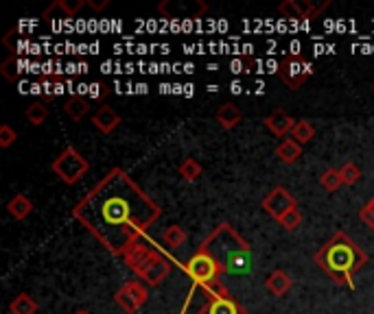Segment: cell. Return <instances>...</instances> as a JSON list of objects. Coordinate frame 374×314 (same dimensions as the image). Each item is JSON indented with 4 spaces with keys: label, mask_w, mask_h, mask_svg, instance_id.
I'll return each mask as SVG.
<instances>
[{
    "label": "cell",
    "mask_w": 374,
    "mask_h": 314,
    "mask_svg": "<svg viewBox=\"0 0 374 314\" xmlns=\"http://www.w3.org/2000/svg\"><path fill=\"white\" fill-rule=\"evenodd\" d=\"M73 216L109 253L125 258L143 242L162 210L123 168H112L73 208Z\"/></svg>",
    "instance_id": "obj_1"
},
{
    "label": "cell",
    "mask_w": 374,
    "mask_h": 314,
    "mask_svg": "<svg viewBox=\"0 0 374 314\" xmlns=\"http://www.w3.org/2000/svg\"><path fill=\"white\" fill-rule=\"evenodd\" d=\"M313 260L337 286H348L350 290H355L353 277L366 266L368 253L346 232H337L315 253Z\"/></svg>",
    "instance_id": "obj_2"
},
{
    "label": "cell",
    "mask_w": 374,
    "mask_h": 314,
    "mask_svg": "<svg viewBox=\"0 0 374 314\" xmlns=\"http://www.w3.org/2000/svg\"><path fill=\"white\" fill-rule=\"evenodd\" d=\"M197 249L210 253L219 262L224 273L246 275L252 271V246L228 222H222L219 227H215Z\"/></svg>",
    "instance_id": "obj_3"
},
{
    "label": "cell",
    "mask_w": 374,
    "mask_h": 314,
    "mask_svg": "<svg viewBox=\"0 0 374 314\" xmlns=\"http://www.w3.org/2000/svg\"><path fill=\"white\" fill-rule=\"evenodd\" d=\"M125 264L134 271L147 286H158L162 284L169 273H171V262L160 256L156 249H151L145 242L136 244L134 249H131L125 256Z\"/></svg>",
    "instance_id": "obj_4"
},
{
    "label": "cell",
    "mask_w": 374,
    "mask_h": 314,
    "mask_svg": "<svg viewBox=\"0 0 374 314\" xmlns=\"http://www.w3.org/2000/svg\"><path fill=\"white\" fill-rule=\"evenodd\" d=\"M51 170L61 179L64 184L75 186L88 175V170H90V162H88L75 146H66L53 160Z\"/></svg>",
    "instance_id": "obj_5"
},
{
    "label": "cell",
    "mask_w": 374,
    "mask_h": 314,
    "mask_svg": "<svg viewBox=\"0 0 374 314\" xmlns=\"http://www.w3.org/2000/svg\"><path fill=\"white\" fill-rule=\"evenodd\" d=\"M184 271L193 280V288H197V286L202 288L206 284H212V282L219 280V275L224 273L222 266H219V262L210 253H206L202 249H197L188 258V262H184Z\"/></svg>",
    "instance_id": "obj_6"
},
{
    "label": "cell",
    "mask_w": 374,
    "mask_h": 314,
    "mask_svg": "<svg viewBox=\"0 0 374 314\" xmlns=\"http://www.w3.org/2000/svg\"><path fill=\"white\" fill-rule=\"evenodd\" d=\"M313 75V63L304 55H287L280 61L278 77L289 89H300Z\"/></svg>",
    "instance_id": "obj_7"
},
{
    "label": "cell",
    "mask_w": 374,
    "mask_h": 314,
    "mask_svg": "<svg viewBox=\"0 0 374 314\" xmlns=\"http://www.w3.org/2000/svg\"><path fill=\"white\" fill-rule=\"evenodd\" d=\"M147 299H149V290L138 280H131V282L123 284V288L114 295L116 306L127 314H136L147 303Z\"/></svg>",
    "instance_id": "obj_8"
},
{
    "label": "cell",
    "mask_w": 374,
    "mask_h": 314,
    "mask_svg": "<svg viewBox=\"0 0 374 314\" xmlns=\"http://www.w3.org/2000/svg\"><path fill=\"white\" fill-rule=\"evenodd\" d=\"M158 11L169 18H202L208 11V5L202 3V0H164V3L158 5Z\"/></svg>",
    "instance_id": "obj_9"
},
{
    "label": "cell",
    "mask_w": 374,
    "mask_h": 314,
    "mask_svg": "<svg viewBox=\"0 0 374 314\" xmlns=\"http://www.w3.org/2000/svg\"><path fill=\"white\" fill-rule=\"evenodd\" d=\"M260 208L265 210L272 218H280V216H284L289 210H294V208H298V201L294 199V194L287 190V188H282V186H278V188H274L265 199H263V203H260Z\"/></svg>",
    "instance_id": "obj_10"
},
{
    "label": "cell",
    "mask_w": 374,
    "mask_h": 314,
    "mask_svg": "<svg viewBox=\"0 0 374 314\" xmlns=\"http://www.w3.org/2000/svg\"><path fill=\"white\" fill-rule=\"evenodd\" d=\"M328 5V0H324L322 5L309 3V0H284V3L278 7V13L284 20H311L315 15H320Z\"/></svg>",
    "instance_id": "obj_11"
},
{
    "label": "cell",
    "mask_w": 374,
    "mask_h": 314,
    "mask_svg": "<svg viewBox=\"0 0 374 314\" xmlns=\"http://www.w3.org/2000/svg\"><path fill=\"white\" fill-rule=\"evenodd\" d=\"M200 314H248L232 295L206 297V303L200 308Z\"/></svg>",
    "instance_id": "obj_12"
},
{
    "label": "cell",
    "mask_w": 374,
    "mask_h": 314,
    "mask_svg": "<svg viewBox=\"0 0 374 314\" xmlns=\"http://www.w3.org/2000/svg\"><path fill=\"white\" fill-rule=\"evenodd\" d=\"M88 3L85 0H57L53 3L47 11L42 13V18L47 22H53V20H68V18H75L77 11L81 7H85Z\"/></svg>",
    "instance_id": "obj_13"
},
{
    "label": "cell",
    "mask_w": 374,
    "mask_h": 314,
    "mask_svg": "<svg viewBox=\"0 0 374 314\" xmlns=\"http://www.w3.org/2000/svg\"><path fill=\"white\" fill-rule=\"evenodd\" d=\"M265 127L274 133L276 138H284V136H291V131L296 127V120L287 114V111H274V114H270L265 118Z\"/></svg>",
    "instance_id": "obj_14"
},
{
    "label": "cell",
    "mask_w": 374,
    "mask_h": 314,
    "mask_svg": "<svg viewBox=\"0 0 374 314\" xmlns=\"http://www.w3.org/2000/svg\"><path fill=\"white\" fill-rule=\"evenodd\" d=\"M92 125H95L101 133L109 136V133H114L116 127L121 125V116L116 114V111H114L112 107L103 105L101 109H97L95 114H92Z\"/></svg>",
    "instance_id": "obj_15"
},
{
    "label": "cell",
    "mask_w": 374,
    "mask_h": 314,
    "mask_svg": "<svg viewBox=\"0 0 374 314\" xmlns=\"http://www.w3.org/2000/svg\"><path fill=\"white\" fill-rule=\"evenodd\" d=\"M291 286H294V280L289 277V273L280 271V268L274 273H270L267 280H265V288L274 297H284L291 290Z\"/></svg>",
    "instance_id": "obj_16"
},
{
    "label": "cell",
    "mask_w": 374,
    "mask_h": 314,
    "mask_svg": "<svg viewBox=\"0 0 374 314\" xmlns=\"http://www.w3.org/2000/svg\"><path fill=\"white\" fill-rule=\"evenodd\" d=\"M215 118H217V123H219V125H222V129L232 131V129L241 123V118H243V114H241V109H239L234 103H224L222 107L217 109Z\"/></svg>",
    "instance_id": "obj_17"
},
{
    "label": "cell",
    "mask_w": 374,
    "mask_h": 314,
    "mask_svg": "<svg viewBox=\"0 0 374 314\" xmlns=\"http://www.w3.org/2000/svg\"><path fill=\"white\" fill-rule=\"evenodd\" d=\"M7 212L16 218V220H25L31 216L33 212V203H31V199L27 194H16L9 199V203H7Z\"/></svg>",
    "instance_id": "obj_18"
},
{
    "label": "cell",
    "mask_w": 374,
    "mask_h": 314,
    "mask_svg": "<svg viewBox=\"0 0 374 314\" xmlns=\"http://www.w3.org/2000/svg\"><path fill=\"white\" fill-rule=\"evenodd\" d=\"M64 111L71 116V120L79 123L88 116V111H90V101H88L85 96H81V94H75L64 103Z\"/></svg>",
    "instance_id": "obj_19"
},
{
    "label": "cell",
    "mask_w": 374,
    "mask_h": 314,
    "mask_svg": "<svg viewBox=\"0 0 374 314\" xmlns=\"http://www.w3.org/2000/svg\"><path fill=\"white\" fill-rule=\"evenodd\" d=\"M276 157L282 164H296L302 157V144H298L296 140H282L276 149Z\"/></svg>",
    "instance_id": "obj_20"
},
{
    "label": "cell",
    "mask_w": 374,
    "mask_h": 314,
    "mask_svg": "<svg viewBox=\"0 0 374 314\" xmlns=\"http://www.w3.org/2000/svg\"><path fill=\"white\" fill-rule=\"evenodd\" d=\"M37 301L29 295V293H20L18 297L11 299L9 303V312L11 314H37Z\"/></svg>",
    "instance_id": "obj_21"
},
{
    "label": "cell",
    "mask_w": 374,
    "mask_h": 314,
    "mask_svg": "<svg viewBox=\"0 0 374 314\" xmlns=\"http://www.w3.org/2000/svg\"><path fill=\"white\" fill-rule=\"evenodd\" d=\"M289 138L296 140L298 144H309L315 138V127L309 120H298Z\"/></svg>",
    "instance_id": "obj_22"
},
{
    "label": "cell",
    "mask_w": 374,
    "mask_h": 314,
    "mask_svg": "<svg viewBox=\"0 0 374 314\" xmlns=\"http://www.w3.org/2000/svg\"><path fill=\"white\" fill-rule=\"evenodd\" d=\"M162 242L169 246V249H180V246L186 242V232L180 225H169L162 232Z\"/></svg>",
    "instance_id": "obj_23"
},
{
    "label": "cell",
    "mask_w": 374,
    "mask_h": 314,
    "mask_svg": "<svg viewBox=\"0 0 374 314\" xmlns=\"http://www.w3.org/2000/svg\"><path fill=\"white\" fill-rule=\"evenodd\" d=\"M178 172L182 175V179H186V182H197V179L202 177L204 168L200 162L193 160V157H186V160L178 166Z\"/></svg>",
    "instance_id": "obj_24"
},
{
    "label": "cell",
    "mask_w": 374,
    "mask_h": 314,
    "mask_svg": "<svg viewBox=\"0 0 374 314\" xmlns=\"http://www.w3.org/2000/svg\"><path fill=\"white\" fill-rule=\"evenodd\" d=\"M320 184H322V188L328 190V192H337V190L344 186V179H342L339 168H328V170H324V175L320 177Z\"/></svg>",
    "instance_id": "obj_25"
},
{
    "label": "cell",
    "mask_w": 374,
    "mask_h": 314,
    "mask_svg": "<svg viewBox=\"0 0 374 314\" xmlns=\"http://www.w3.org/2000/svg\"><path fill=\"white\" fill-rule=\"evenodd\" d=\"M25 114H27V120H29L33 127H40V125L47 123V118H49V109L44 107L42 103H33V105L27 107Z\"/></svg>",
    "instance_id": "obj_26"
},
{
    "label": "cell",
    "mask_w": 374,
    "mask_h": 314,
    "mask_svg": "<svg viewBox=\"0 0 374 314\" xmlns=\"http://www.w3.org/2000/svg\"><path fill=\"white\" fill-rule=\"evenodd\" d=\"M0 75H3L9 83H16L20 79V61L16 55H11L9 59L0 63Z\"/></svg>",
    "instance_id": "obj_27"
},
{
    "label": "cell",
    "mask_w": 374,
    "mask_h": 314,
    "mask_svg": "<svg viewBox=\"0 0 374 314\" xmlns=\"http://www.w3.org/2000/svg\"><path fill=\"white\" fill-rule=\"evenodd\" d=\"M339 172H342V179H344V186H355V184L361 182V168L355 162H346L339 168Z\"/></svg>",
    "instance_id": "obj_28"
},
{
    "label": "cell",
    "mask_w": 374,
    "mask_h": 314,
    "mask_svg": "<svg viewBox=\"0 0 374 314\" xmlns=\"http://www.w3.org/2000/svg\"><path fill=\"white\" fill-rule=\"evenodd\" d=\"M278 225H280L282 230H287V232H296V230L302 225V212H300L298 208L289 210L287 214L278 218Z\"/></svg>",
    "instance_id": "obj_29"
},
{
    "label": "cell",
    "mask_w": 374,
    "mask_h": 314,
    "mask_svg": "<svg viewBox=\"0 0 374 314\" xmlns=\"http://www.w3.org/2000/svg\"><path fill=\"white\" fill-rule=\"evenodd\" d=\"M42 89H44V94H47L49 99L51 96H57L59 92H64V87H61V79L59 77H47L42 81V85H40Z\"/></svg>",
    "instance_id": "obj_30"
},
{
    "label": "cell",
    "mask_w": 374,
    "mask_h": 314,
    "mask_svg": "<svg viewBox=\"0 0 374 314\" xmlns=\"http://www.w3.org/2000/svg\"><path fill=\"white\" fill-rule=\"evenodd\" d=\"M16 140H18V133L11 125L0 127V149H9Z\"/></svg>",
    "instance_id": "obj_31"
},
{
    "label": "cell",
    "mask_w": 374,
    "mask_h": 314,
    "mask_svg": "<svg viewBox=\"0 0 374 314\" xmlns=\"http://www.w3.org/2000/svg\"><path fill=\"white\" fill-rule=\"evenodd\" d=\"M359 220L363 225H368L370 230H374V199L368 201V203L359 210Z\"/></svg>",
    "instance_id": "obj_32"
},
{
    "label": "cell",
    "mask_w": 374,
    "mask_h": 314,
    "mask_svg": "<svg viewBox=\"0 0 374 314\" xmlns=\"http://www.w3.org/2000/svg\"><path fill=\"white\" fill-rule=\"evenodd\" d=\"M88 94H90L92 99H103V96L109 94V87L101 85V83H92L90 87H88Z\"/></svg>",
    "instance_id": "obj_33"
},
{
    "label": "cell",
    "mask_w": 374,
    "mask_h": 314,
    "mask_svg": "<svg viewBox=\"0 0 374 314\" xmlns=\"http://www.w3.org/2000/svg\"><path fill=\"white\" fill-rule=\"evenodd\" d=\"M109 5V0H99V3H97V0H88V7H92L95 11H101V9H105Z\"/></svg>",
    "instance_id": "obj_34"
},
{
    "label": "cell",
    "mask_w": 374,
    "mask_h": 314,
    "mask_svg": "<svg viewBox=\"0 0 374 314\" xmlns=\"http://www.w3.org/2000/svg\"><path fill=\"white\" fill-rule=\"evenodd\" d=\"M75 314H90V312H88V310H77Z\"/></svg>",
    "instance_id": "obj_35"
},
{
    "label": "cell",
    "mask_w": 374,
    "mask_h": 314,
    "mask_svg": "<svg viewBox=\"0 0 374 314\" xmlns=\"http://www.w3.org/2000/svg\"><path fill=\"white\" fill-rule=\"evenodd\" d=\"M372 89H374V83H372Z\"/></svg>",
    "instance_id": "obj_36"
}]
</instances>
